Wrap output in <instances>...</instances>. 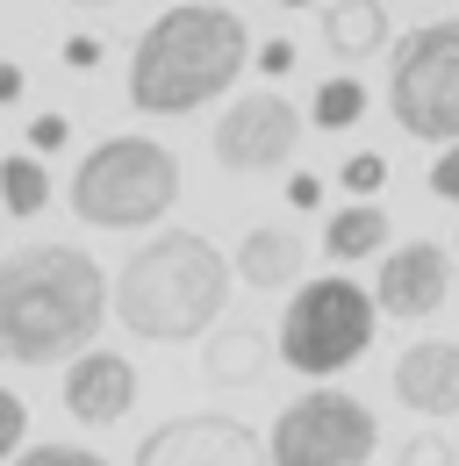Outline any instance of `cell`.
Wrapping results in <instances>:
<instances>
[{
  "instance_id": "cell-15",
  "label": "cell",
  "mask_w": 459,
  "mask_h": 466,
  "mask_svg": "<svg viewBox=\"0 0 459 466\" xmlns=\"http://www.w3.org/2000/svg\"><path fill=\"white\" fill-rule=\"evenodd\" d=\"M323 251H331V258H373V251H388V216H381V201L338 208V216L323 223Z\"/></svg>"
},
{
  "instance_id": "cell-13",
  "label": "cell",
  "mask_w": 459,
  "mask_h": 466,
  "mask_svg": "<svg viewBox=\"0 0 459 466\" xmlns=\"http://www.w3.org/2000/svg\"><path fill=\"white\" fill-rule=\"evenodd\" d=\"M301 266H309V244H301V230H287V223H259V230H244L237 258H230V273H237L244 288H259V294L294 288Z\"/></svg>"
},
{
  "instance_id": "cell-16",
  "label": "cell",
  "mask_w": 459,
  "mask_h": 466,
  "mask_svg": "<svg viewBox=\"0 0 459 466\" xmlns=\"http://www.w3.org/2000/svg\"><path fill=\"white\" fill-rule=\"evenodd\" d=\"M0 208H7V216H44V208H51V173H44V158H29V151L0 158Z\"/></svg>"
},
{
  "instance_id": "cell-3",
  "label": "cell",
  "mask_w": 459,
  "mask_h": 466,
  "mask_svg": "<svg viewBox=\"0 0 459 466\" xmlns=\"http://www.w3.org/2000/svg\"><path fill=\"white\" fill-rule=\"evenodd\" d=\"M230 280L237 273H230V258L209 237L158 230L122 258V273L108 288V309L122 316V330H137L151 345H187V338H201L223 316Z\"/></svg>"
},
{
  "instance_id": "cell-1",
  "label": "cell",
  "mask_w": 459,
  "mask_h": 466,
  "mask_svg": "<svg viewBox=\"0 0 459 466\" xmlns=\"http://www.w3.org/2000/svg\"><path fill=\"white\" fill-rule=\"evenodd\" d=\"M108 316V273L79 244H22L0 258V359L7 366H72L94 351Z\"/></svg>"
},
{
  "instance_id": "cell-27",
  "label": "cell",
  "mask_w": 459,
  "mask_h": 466,
  "mask_svg": "<svg viewBox=\"0 0 459 466\" xmlns=\"http://www.w3.org/2000/svg\"><path fill=\"white\" fill-rule=\"evenodd\" d=\"M259 65H266V72H287V65H294V44H287V36L259 44Z\"/></svg>"
},
{
  "instance_id": "cell-8",
  "label": "cell",
  "mask_w": 459,
  "mask_h": 466,
  "mask_svg": "<svg viewBox=\"0 0 459 466\" xmlns=\"http://www.w3.org/2000/svg\"><path fill=\"white\" fill-rule=\"evenodd\" d=\"M301 144V116L287 94H244L216 116V158L223 173H273Z\"/></svg>"
},
{
  "instance_id": "cell-2",
  "label": "cell",
  "mask_w": 459,
  "mask_h": 466,
  "mask_svg": "<svg viewBox=\"0 0 459 466\" xmlns=\"http://www.w3.org/2000/svg\"><path fill=\"white\" fill-rule=\"evenodd\" d=\"M244 58H251V29L237 7L179 0L129 44V101L144 116H187V108L230 94Z\"/></svg>"
},
{
  "instance_id": "cell-7",
  "label": "cell",
  "mask_w": 459,
  "mask_h": 466,
  "mask_svg": "<svg viewBox=\"0 0 459 466\" xmlns=\"http://www.w3.org/2000/svg\"><path fill=\"white\" fill-rule=\"evenodd\" d=\"M381 445L373 409L344 388H309L273 416L266 431V466H366Z\"/></svg>"
},
{
  "instance_id": "cell-25",
  "label": "cell",
  "mask_w": 459,
  "mask_h": 466,
  "mask_svg": "<svg viewBox=\"0 0 459 466\" xmlns=\"http://www.w3.org/2000/svg\"><path fill=\"white\" fill-rule=\"evenodd\" d=\"M29 144H36V151H57V144H65V116H36L29 122Z\"/></svg>"
},
{
  "instance_id": "cell-14",
  "label": "cell",
  "mask_w": 459,
  "mask_h": 466,
  "mask_svg": "<svg viewBox=\"0 0 459 466\" xmlns=\"http://www.w3.org/2000/svg\"><path fill=\"white\" fill-rule=\"evenodd\" d=\"M323 44H331L344 65H359V58H373V51H388V44H395L388 7H381V0H331V7H323Z\"/></svg>"
},
{
  "instance_id": "cell-18",
  "label": "cell",
  "mask_w": 459,
  "mask_h": 466,
  "mask_svg": "<svg viewBox=\"0 0 459 466\" xmlns=\"http://www.w3.org/2000/svg\"><path fill=\"white\" fill-rule=\"evenodd\" d=\"M359 116H366V86H359L352 72H338V79L316 86V129H352Z\"/></svg>"
},
{
  "instance_id": "cell-17",
  "label": "cell",
  "mask_w": 459,
  "mask_h": 466,
  "mask_svg": "<svg viewBox=\"0 0 459 466\" xmlns=\"http://www.w3.org/2000/svg\"><path fill=\"white\" fill-rule=\"evenodd\" d=\"M259 366H266V338H259V330H216V338H209V373H216V380H251V373H259Z\"/></svg>"
},
{
  "instance_id": "cell-30",
  "label": "cell",
  "mask_w": 459,
  "mask_h": 466,
  "mask_svg": "<svg viewBox=\"0 0 459 466\" xmlns=\"http://www.w3.org/2000/svg\"><path fill=\"white\" fill-rule=\"evenodd\" d=\"M287 7H309V0H287Z\"/></svg>"
},
{
  "instance_id": "cell-5",
  "label": "cell",
  "mask_w": 459,
  "mask_h": 466,
  "mask_svg": "<svg viewBox=\"0 0 459 466\" xmlns=\"http://www.w3.org/2000/svg\"><path fill=\"white\" fill-rule=\"evenodd\" d=\"M273 345H280V359L294 373L331 380V373H344L359 351L373 345V294L359 280H344V273H323V280L294 288L280 309V338Z\"/></svg>"
},
{
  "instance_id": "cell-24",
  "label": "cell",
  "mask_w": 459,
  "mask_h": 466,
  "mask_svg": "<svg viewBox=\"0 0 459 466\" xmlns=\"http://www.w3.org/2000/svg\"><path fill=\"white\" fill-rule=\"evenodd\" d=\"M65 65L72 72H94L101 65V36H65Z\"/></svg>"
},
{
  "instance_id": "cell-23",
  "label": "cell",
  "mask_w": 459,
  "mask_h": 466,
  "mask_svg": "<svg viewBox=\"0 0 459 466\" xmlns=\"http://www.w3.org/2000/svg\"><path fill=\"white\" fill-rule=\"evenodd\" d=\"M431 194H445V201H459V144H445V158L431 166Z\"/></svg>"
},
{
  "instance_id": "cell-22",
  "label": "cell",
  "mask_w": 459,
  "mask_h": 466,
  "mask_svg": "<svg viewBox=\"0 0 459 466\" xmlns=\"http://www.w3.org/2000/svg\"><path fill=\"white\" fill-rule=\"evenodd\" d=\"M402 466H459V460H453L445 438H409V445H402Z\"/></svg>"
},
{
  "instance_id": "cell-9",
  "label": "cell",
  "mask_w": 459,
  "mask_h": 466,
  "mask_svg": "<svg viewBox=\"0 0 459 466\" xmlns=\"http://www.w3.org/2000/svg\"><path fill=\"white\" fill-rule=\"evenodd\" d=\"M137 466H266V445L237 416H172L137 445Z\"/></svg>"
},
{
  "instance_id": "cell-6",
  "label": "cell",
  "mask_w": 459,
  "mask_h": 466,
  "mask_svg": "<svg viewBox=\"0 0 459 466\" xmlns=\"http://www.w3.org/2000/svg\"><path fill=\"white\" fill-rule=\"evenodd\" d=\"M388 108L423 144H459V15L409 29L388 58Z\"/></svg>"
},
{
  "instance_id": "cell-20",
  "label": "cell",
  "mask_w": 459,
  "mask_h": 466,
  "mask_svg": "<svg viewBox=\"0 0 459 466\" xmlns=\"http://www.w3.org/2000/svg\"><path fill=\"white\" fill-rule=\"evenodd\" d=\"M344 187H352L359 201L381 194V187H388V158H381V151H352V158H344Z\"/></svg>"
},
{
  "instance_id": "cell-29",
  "label": "cell",
  "mask_w": 459,
  "mask_h": 466,
  "mask_svg": "<svg viewBox=\"0 0 459 466\" xmlns=\"http://www.w3.org/2000/svg\"><path fill=\"white\" fill-rule=\"evenodd\" d=\"M65 7H115V0H65Z\"/></svg>"
},
{
  "instance_id": "cell-11",
  "label": "cell",
  "mask_w": 459,
  "mask_h": 466,
  "mask_svg": "<svg viewBox=\"0 0 459 466\" xmlns=\"http://www.w3.org/2000/svg\"><path fill=\"white\" fill-rule=\"evenodd\" d=\"M57 402H65V416H79L87 431H108V423H122L129 402H137V366H129L122 351H101V345L79 351V359L65 366Z\"/></svg>"
},
{
  "instance_id": "cell-10",
  "label": "cell",
  "mask_w": 459,
  "mask_h": 466,
  "mask_svg": "<svg viewBox=\"0 0 459 466\" xmlns=\"http://www.w3.org/2000/svg\"><path fill=\"white\" fill-rule=\"evenodd\" d=\"M445 294H453V258H445V244H431V237L395 244V251L381 258V273H373V301H381V316H402V323L445 309Z\"/></svg>"
},
{
  "instance_id": "cell-21",
  "label": "cell",
  "mask_w": 459,
  "mask_h": 466,
  "mask_svg": "<svg viewBox=\"0 0 459 466\" xmlns=\"http://www.w3.org/2000/svg\"><path fill=\"white\" fill-rule=\"evenodd\" d=\"M7 466H108V460L87 452V445H29V452H15Z\"/></svg>"
},
{
  "instance_id": "cell-26",
  "label": "cell",
  "mask_w": 459,
  "mask_h": 466,
  "mask_svg": "<svg viewBox=\"0 0 459 466\" xmlns=\"http://www.w3.org/2000/svg\"><path fill=\"white\" fill-rule=\"evenodd\" d=\"M287 201H294V208H316V201H323V179H316V173H294V179H287Z\"/></svg>"
},
{
  "instance_id": "cell-4",
  "label": "cell",
  "mask_w": 459,
  "mask_h": 466,
  "mask_svg": "<svg viewBox=\"0 0 459 466\" xmlns=\"http://www.w3.org/2000/svg\"><path fill=\"white\" fill-rule=\"evenodd\" d=\"M179 201V158L158 137H101L72 173V216L94 230H144Z\"/></svg>"
},
{
  "instance_id": "cell-19",
  "label": "cell",
  "mask_w": 459,
  "mask_h": 466,
  "mask_svg": "<svg viewBox=\"0 0 459 466\" xmlns=\"http://www.w3.org/2000/svg\"><path fill=\"white\" fill-rule=\"evenodd\" d=\"M22 438H29V409H22L15 388H0V466L22 452Z\"/></svg>"
},
{
  "instance_id": "cell-28",
  "label": "cell",
  "mask_w": 459,
  "mask_h": 466,
  "mask_svg": "<svg viewBox=\"0 0 459 466\" xmlns=\"http://www.w3.org/2000/svg\"><path fill=\"white\" fill-rule=\"evenodd\" d=\"M0 101H22V65L0 58Z\"/></svg>"
},
{
  "instance_id": "cell-12",
  "label": "cell",
  "mask_w": 459,
  "mask_h": 466,
  "mask_svg": "<svg viewBox=\"0 0 459 466\" xmlns=\"http://www.w3.org/2000/svg\"><path fill=\"white\" fill-rule=\"evenodd\" d=\"M395 395L416 416H459V338H423L395 359Z\"/></svg>"
}]
</instances>
